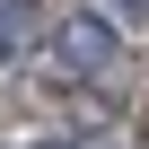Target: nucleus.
Masks as SVG:
<instances>
[{
	"instance_id": "nucleus-3",
	"label": "nucleus",
	"mask_w": 149,
	"mask_h": 149,
	"mask_svg": "<svg viewBox=\"0 0 149 149\" xmlns=\"http://www.w3.org/2000/svg\"><path fill=\"white\" fill-rule=\"evenodd\" d=\"M114 18H132V26H149V0H114Z\"/></svg>"
},
{
	"instance_id": "nucleus-1",
	"label": "nucleus",
	"mask_w": 149,
	"mask_h": 149,
	"mask_svg": "<svg viewBox=\"0 0 149 149\" xmlns=\"http://www.w3.org/2000/svg\"><path fill=\"white\" fill-rule=\"evenodd\" d=\"M114 53H123V35H114L105 9H70V18L53 26V70H61V79H105Z\"/></svg>"
},
{
	"instance_id": "nucleus-4",
	"label": "nucleus",
	"mask_w": 149,
	"mask_h": 149,
	"mask_svg": "<svg viewBox=\"0 0 149 149\" xmlns=\"http://www.w3.org/2000/svg\"><path fill=\"white\" fill-rule=\"evenodd\" d=\"M35 149H88V140H35Z\"/></svg>"
},
{
	"instance_id": "nucleus-2",
	"label": "nucleus",
	"mask_w": 149,
	"mask_h": 149,
	"mask_svg": "<svg viewBox=\"0 0 149 149\" xmlns=\"http://www.w3.org/2000/svg\"><path fill=\"white\" fill-rule=\"evenodd\" d=\"M26 35H35V9H26V0H0V70L26 53Z\"/></svg>"
}]
</instances>
